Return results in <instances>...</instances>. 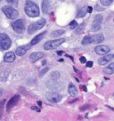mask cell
<instances>
[{"label": "cell", "instance_id": "cell-1", "mask_svg": "<svg viewBox=\"0 0 114 121\" xmlns=\"http://www.w3.org/2000/svg\"><path fill=\"white\" fill-rule=\"evenodd\" d=\"M24 10H25L26 14L29 17H31V18L38 17L40 14V11H39V8H38V4L34 3L33 1H31V0L26 1Z\"/></svg>", "mask_w": 114, "mask_h": 121}, {"label": "cell", "instance_id": "cell-2", "mask_svg": "<svg viewBox=\"0 0 114 121\" xmlns=\"http://www.w3.org/2000/svg\"><path fill=\"white\" fill-rule=\"evenodd\" d=\"M46 21L44 18H42L39 21L36 22L31 23V25L29 26V28H28V33L29 34H33L36 31L41 30L42 28L46 25Z\"/></svg>", "mask_w": 114, "mask_h": 121}, {"label": "cell", "instance_id": "cell-3", "mask_svg": "<svg viewBox=\"0 0 114 121\" xmlns=\"http://www.w3.org/2000/svg\"><path fill=\"white\" fill-rule=\"evenodd\" d=\"M2 11L4 13L5 16L7 17L8 19L11 20H14L17 19L19 17V12L17 11L16 9H14L12 6H9V5H5L2 8Z\"/></svg>", "mask_w": 114, "mask_h": 121}, {"label": "cell", "instance_id": "cell-4", "mask_svg": "<svg viewBox=\"0 0 114 121\" xmlns=\"http://www.w3.org/2000/svg\"><path fill=\"white\" fill-rule=\"evenodd\" d=\"M65 41L64 38H58V39H54V40H50L45 43L44 45V49L45 50H52L55 49L58 46H60L61 44H63Z\"/></svg>", "mask_w": 114, "mask_h": 121}, {"label": "cell", "instance_id": "cell-5", "mask_svg": "<svg viewBox=\"0 0 114 121\" xmlns=\"http://www.w3.org/2000/svg\"><path fill=\"white\" fill-rule=\"evenodd\" d=\"M12 41L9 36L5 33H0V48L3 50H7L10 48Z\"/></svg>", "mask_w": 114, "mask_h": 121}, {"label": "cell", "instance_id": "cell-6", "mask_svg": "<svg viewBox=\"0 0 114 121\" xmlns=\"http://www.w3.org/2000/svg\"><path fill=\"white\" fill-rule=\"evenodd\" d=\"M12 28L17 33H22L25 30V21L22 19L16 20L12 23Z\"/></svg>", "mask_w": 114, "mask_h": 121}, {"label": "cell", "instance_id": "cell-7", "mask_svg": "<svg viewBox=\"0 0 114 121\" xmlns=\"http://www.w3.org/2000/svg\"><path fill=\"white\" fill-rule=\"evenodd\" d=\"M46 99L51 102H59L62 99V95L58 94L57 92H48L46 95Z\"/></svg>", "mask_w": 114, "mask_h": 121}, {"label": "cell", "instance_id": "cell-8", "mask_svg": "<svg viewBox=\"0 0 114 121\" xmlns=\"http://www.w3.org/2000/svg\"><path fill=\"white\" fill-rule=\"evenodd\" d=\"M46 86L53 91H61L63 89V84L51 79L46 82Z\"/></svg>", "mask_w": 114, "mask_h": 121}, {"label": "cell", "instance_id": "cell-9", "mask_svg": "<svg viewBox=\"0 0 114 121\" xmlns=\"http://www.w3.org/2000/svg\"><path fill=\"white\" fill-rule=\"evenodd\" d=\"M95 51L99 55H107L110 53V48L108 45H97L95 46Z\"/></svg>", "mask_w": 114, "mask_h": 121}, {"label": "cell", "instance_id": "cell-10", "mask_svg": "<svg viewBox=\"0 0 114 121\" xmlns=\"http://www.w3.org/2000/svg\"><path fill=\"white\" fill-rule=\"evenodd\" d=\"M103 22V15L98 14L96 15L95 18H94V21H93V24H92V29L93 30H98L100 28H101V23Z\"/></svg>", "mask_w": 114, "mask_h": 121}, {"label": "cell", "instance_id": "cell-11", "mask_svg": "<svg viewBox=\"0 0 114 121\" xmlns=\"http://www.w3.org/2000/svg\"><path fill=\"white\" fill-rule=\"evenodd\" d=\"M31 47V44L30 45H22V46H19L17 47L15 50V54L18 55V56H22L25 53H27L28 50H30Z\"/></svg>", "mask_w": 114, "mask_h": 121}, {"label": "cell", "instance_id": "cell-12", "mask_svg": "<svg viewBox=\"0 0 114 121\" xmlns=\"http://www.w3.org/2000/svg\"><path fill=\"white\" fill-rule=\"evenodd\" d=\"M20 100V95H14L13 97H12L10 100H9V102H7V105H6V110L7 111H10L13 107H14L16 105V103L19 102Z\"/></svg>", "mask_w": 114, "mask_h": 121}, {"label": "cell", "instance_id": "cell-13", "mask_svg": "<svg viewBox=\"0 0 114 121\" xmlns=\"http://www.w3.org/2000/svg\"><path fill=\"white\" fill-rule=\"evenodd\" d=\"M104 40V37L103 34H95L91 36L92 44H100Z\"/></svg>", "mask_w": 114, "mask_h": 121}, {"label": "cell", "instance_id": "cell-14", "mask_svg": "<svg viewBox=\"0 0 114 121\" xmlns=\"http://www.w3.org/2000/svg\"><path fill=\"white\" fill-rule=\"evenodd\" d=\"M113 59V54H107L105 56H103V58L99 59L98 60V63L100 65H106L109 61Z\"/></svg>", "mask_w": 114, "mask_h": 121}, {"label": "cell", "instance_id": "cell-15", "mask_svg": "<svg viewBox=\"0 0 114 121\" xmlns=\"http://www.w3.org/2000/svg\"><path fill=\"white\" fill-rule=\"evenodd\" d=\"M42 10L43 13L48 14L50 13V0H43L42 1Z\"/></svg>", "mask_w": 114, "mask_h": 121}, {"label": "cell", "instance_id": "cell-16", "mask_svg": "<svg viewBox=\"0 0 114 121\" xmlns=\"http://www.w3.org/2000/svg\"><path fill=\"white\" fill-rule=\"evenodd\" d=\"M44 56V53H41V52H36V53H32L30 55V60H31V62H35L38 60H39L40 58Z\"/></svg>", "mask_w": 114, "mask_h": 121}, {"label": "cell", "instance_id": "cell-17", "mask_svg": "<svg viewBox=\"0 0 114 121\" xmlns=\"http://www.w3.org/2000/svg\"><path fill=\"white\" fill-rule=\"evenodd\" d=\"M46 33V32L45 31V32H43V33H40V34L37 35L35 38H33V39H32V40H31V45H37V44H38V43H39V42L43 39V38L45 37Z\"/></svg>", "mask_w": 114, "mask_h": 121}, {"label": "cell", "instance_id": "cell-18", "mask_svg": "<svg viewBox=\"0 0 114 121\" xmlns=\"http://www.w3.org/2000/svg\"><path fill=\"white\" fill-rule=\"evenodd\" d=\"M14 60H15V53L13 52H8L4 56V60L5 62H13Z\"/></svg>", "mask_w": 114, "mask_h": 121}, {"label": "cell", "instance_id": "cell-19", "mask_svg": "<svg viewBox=\"0 0 114 121\" xmlns=\"http://www.w3.org/2000/svg\"><path fill=\"white\" fill-rule=\"evenodd\" d=\"M68 92L70 96H77L78 95V89H77V87L72 83L69 84Z\"/></svg>", "mask_w": 114, "mask_h": 121}, {"label": "cell", "instance_id": "cell-20", "mask_svg": "<svg viewBox=\"0 0 114 121\" xmlns=\"http://www.w3.org/2000/svg\"><path fill=\"white\" fill-rule=\"evenodd\" d=\"M103 71H104V73L108 74V75H111V74H113L114 73V62L109 64L106 68L103 69Z\"/></svg>", "mask_w": 114, "mask_h": 121}, {"label": "cell", "instance_id": "cell-21", "mask_svg": "<svg viewBox=\"0 0 114 121\" xmlns=\"http://www.w3.org/2000/svg\"><path fill=\"white\" fill-rule=\"evenodd\" d=\"M64 30H55V31H53V33L51 34V36L53 37V38H57V37H60L61 36L62 34H64Z\"/></svg>", "mask_w": 114, "mask_h": 121}, {"label": "cell", "instance_id": "cell-22", "mask_svg": "<svg viewBox=\"0 0 114 121\" xmlns=\"http://www.w3.org/2000/svg\"><path fill=\"white\" fill-rule=\"evenodd\" d=\"M87 8L86 7H83L81 8L79 11V13H78V14H77V17L78 18H83L84 16L86 15V13H87Z\"/></svg>", "mask_w": 114, "mask_h": 121}, {"label": "cell", "instance_id": "cell-23", "mask_svg": "<svg viewBox=\"0 0 114 121\" xmlns=\"http://www.w3.org/2000/svg\"><path fill=\"white\" fill-rule=\"evenodd\" d=\"M50 78H51V79L52 80H54V81H57V80L59 79V78H60V73L58 71H53L51 73V75H50Z\"/></svg>", "mask_w": 114, "mask_h": 121}, {"label": "cell", "instance_id": "cell-24", "mask_svg": "<svg viewBox=\"0 0 114 121\" xmlns=\"http://www.w3.org/2000/svg\"><path fill=\"white\" fill-rule=\"evenodd\" d=\"M89 44H92L91 36H86V37L83 38V40H82V45H89Z\"/></svg>", "mask_w": 114, "mask_h": 121}, {"label": "cell", "instance_id": "cell-25", "mask_svg": "<svg viewBox=\"0 0 114 121\" xmlns=\"http://www.w3.org/2000/svg\"><path fill=\"white\" fill-rule=\"evenodd\" d=\"M114 0H100V3L103 6H109L113 3Z\"/></svg>", "mask_w": 114, "mask_h": 121}, {"label": "cell", "instance_id": "cell-26", "mask_svg": "<svg viewBox=\"0 0 114 121\" xmlns=\"http://www.w3.org/2000/svg\"><path fill=\"white\" fill-rule=\"evenodd\" d=\"M85 27H86V24L85 23H81L80 25H79V27H78V29L76 30V32L77 34H80V33H82L84 31V29H85Z\"/></svg>", "mask_w": 114, "mask_h": 121}, {"label": "cell", "instance_id": "cell-27", "mask_svg": "<svg viewBox=\"0 0 114 121\" xmlns=\"http://www.w3.org/2000/svg\"><path fill=\"white\" fill-rule=\"evenodd\" d=\"M5 101H6V100H4V99L0 101V118L2 117V114H3V110H4V104H5Z\"/></svg>", "mask_w": 114, "mask_h": 121}, {"label": "cell", "instance_id": "cell-28", "mask_svg": "<svg viewBox=\"0 0 114 121\" xmlns=\"http://www.w3.org/2000/svg\"><path fill=\"white\" fill-rule=\"evenodd\" d=\"M78 26H79V24H78V22H77L76 21H72L70 23V28L71 30H75Z\"/></svg>", "mask_w": 114, "mask_h": 121}, {"label": "cell", "instance_id": "cell-29", "mask_svg": "<svg viewBox=\"0 0 114 121\" xmlns=\"http://www.w3.org/2000/svg\"><path fill=\"white\" fill-rule=\"evenodd\" d=\"M48 70H49V68H45L43 70H41V71H40V73H39V77H43V76L45 75V74H46Z\"/></svg>", "mask_w": 114, "mask_h": 121}, {"label": "cell", "instance_id": "cell-30", "mask_svg": "<svg viewBox=\"0 0 114 121\" xmlns=\"http://www.w3.org/2000/svg\"><path fill=\"white\" fill-rule=\"evenodd\" d=\"M7 3L11 4H13V5H18V0H6Z\"/></svg>", "mask_w": 114, "mask_h": 121}, {"label": "cell", "instance_id": "cell-31", "mask_svg": "<svg viewBox=\"0 0 114 121\" xmlns=\"http://www.w3.org/2000/svg\"><path fill=\"white\" fill-rule=\"evenodd\" d=\"M79 60H80V62H81V63H87V59H86V57L81 56Z\"/></svg>", "mask_w": 114, "mask_h": 121}, {"label": "cell", "instance_id": "cell-32", "mask_svg": "<svg viewBox=\"0 0 114 121\" xmlns=\"http://www.w3.org/2000/svg\"><path fill=\"white\" fill-rule=\"evenodd\" d=\"M86 65H87V67H88V68H91V67H93V65H94V62L93 61H87Z\"/></svg>", "mask_w": 114, "mask_h": 121}, {"label": "cell", "instance_id": "cell-33", "mask_svg": "<svg viewBox=\"0 0 114 121\" xmlns=\"http://www.w3.org/2000/svg\"><path fill=\"white\" fill-rule=\"evenodd\" d=\"M87 10H88V13H92V12H93V7H92V6H88Z\"/></svg>", "mask_w": 114, "mask_h": 121}, {"label": "cell", "instance_id": "cell-34", "mask_svg": "<svg viewBox=\"0 0 114 121\" xmlns=\"http://www.w3.org/2000/svg\"><path fill=\"white\" fill-rule=\"evenodd\" d=\"M62 53H63L62 51H57V54H58V55H61Z\"/></svg>", "mask_w": 114, "mask_h": 121}, {"label": "cell", "instance_id": "cell-35", "mask_svg": "<svg viewBox=\"0 0 114 121\" xmlns=\"http://www.w3.org/2000/svg\"><path fill=\"white\" fill-rule=\"evenodd\" d=\"M2 95H3V89H0V97L2 96Z\"/></svg>", "mask_w": 114, "mask_h": 121}, {"label": "cell", "instance_id": "cell-36", "mask_svg": "<svg viewBox=\"0 0 114 121\" xmlns=\"http://www.w3.org/2000/svg\"><path fill=\"white\" fill-rule=\"evenodd\" d=\"M46 63V60H44V61H43V62H42V64L43 65H45Z\"/></svg>", "mask_w": 114, "mask_h": 121}, {"label": "cell", "instance_id": "cell-37", "mask_svg": "<svg viewBox=\"0 0 114 121\" xmlns=\"http://www.w3.org/2000/svg\"><path fill=\"white\" fill-rule=\"evenodd\" d=\"M1 1H2V0H0V2H1Z\"/></svg>", "mask_w": 114, "mask_h": 121}, {"label": "cell", "instance_id": "cell-38", "mask_svg": "<svg viewBox=\"0 0 114 121\" xmlns=\"http://www.w3.org/2000/svg\"><path fill=\"white\" fill-rule=\"evenodd\" d=\"M113 58H114V54H113Z\"/></svg>", "mask_w": 114, "mask_h": 121}]
</instances>
